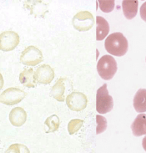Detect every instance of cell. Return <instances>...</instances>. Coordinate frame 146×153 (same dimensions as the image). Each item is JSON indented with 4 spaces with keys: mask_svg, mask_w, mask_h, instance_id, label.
<instances>
[{
    "mask_svg": "<svg viewBox=\"0 0 146 153\" xmlns=\"http://www.w3.org/2000/svg\"><path fill=\"white\" fill-rule=\"evenodd\" d=\"M114 107V100L109 95L107 90V85L104 84L99 88L96 94V111L100 114H106L112 111Z\"/></svg>",
    "mask_w": 146,
    "mask_h": 153,
    "instance_id": "cell-3",
    "label": "cell"
},
{
    "mask_svg": "<svg viewBox=\"0 0 146 153\" xmlns=\"http://www.w3.org/2000/svg\"><path fill=\"white\" fill-rule=\"evenodd\" d=\"M97 71L102 79L108 80L114 76L117 71V63L111 55H104L97 64Z\"/></svg>",
    "mask_w": 146,
    "mask_h": 153,
    "instance_id": "cell-2",
    "label": "cell"
},
{
    "mask_svg": "<svg viewBox=\"0 0 146 153\" xmlns=\"http://www.w3.org/2000/svg\"><path fill=\"white\" fill-rule=\"evenodd\" d=\"M96 39L98 41H101L108 35L109 32V25L108 21L100 16H97L96 18Z\"/></svg>",
    "mask_w": 146,
    "mask_h": 153,
    "instance_id": "cell-12",
    "label": "cell"
},
{
    "mask_svg": "<svg viewBox=\"0 0 146 153\" xmlns=\"http://www.w3.org/2000/svg\"><path fill=\"white\" fill-rule=\"evenodd\" d=\"M100 9L104 13L112 12L114 8V0H100L99 2Z\"/></svg>",
    "mask_w": 146,
    "mask_h": 153,
    "instance_id": "cell-21",
    "label": "cell"
},
{
    "mask_svg": "<svg viewBox=\"0 0 146 153\" xmlns=\"http://www.w3.org/2000/svg\"><path fill=\"white\" fill-rule=\"evenodd\" d=\"M131 130L133 136L140 137L143 135H146V115L139 114L138 115L135 120L131 125Z\"/></svg>",
    "mask_w": 146,
    "mask_h": 153,
    "instance_id": "cell-11",
    "label": "cell"
},
{
    "mask_svg": "<svg viewBox=\"0 0 146 153\" xmlns=\"http://www.w3.org/2000/svg\"><path fill=\"white\" fill-rule=\"evenodd\" d=\"M142 146H143L144 150L146 152V136L144 137V139H143V141H142Z\"/></svg>",
    "mask_w": 146,
    "mask_h": 153,
    "instance_id": "cell-25",
    "label": "cell"
},
{
    "mask_svg": "<svg viewBox=\"0 0 146 153\" xmlns=\"http://www.w3.org/2000/svg\"><path fill=\"white\" fill-rule=\"evenodd\" d=\"M3 86H4V78H3V76L0 73V90H2Z\"/></svg>",
    "mask_w": 146,
    "mask_h": 153,
    "instance_id": "cell-24",
    "label": "cell"
},
{
    "mask_svg": "<svg viewBox=\"0 0 146 153\" xmlns=\"http://www.w3.org/2000/svg\"><path fill=\"white\" fill-rule=\"evenodd\" d=\"M87 96L82 92L74 91L66 97L67 106L74 111H81L87 106Z\"/></svg>",
    "mask_w": 146,
    "mask_h": 153,
    "instance_id": "cell-7",
    "label": "cell"
},
{
    "mask_svg": "<svg viewBox=\"0 0 146 153\" xmlns=\"http://www.w3.org/2000/svg\"><path fill=\"white\" fill-rule=\"evenodd\" d=\"M44 124L48 126V131H46V133L54 132L56 131H58L59 128V125H60V120L58 118V116L56 115H52L49 116L44 121Z\"/></svg>",
    "mask_w": 146,
    "mask_h": 153,
    "instance_id": "cell-17",
    "label": "cell"
},
{
    "mask_svg": "<svg viewBox=\"0 0 146 153\" xmlns=\"http://www.w3.org/2000/svg\"><path fill=\"white\" fill-rule=\"evenodd\" d=\"M19 81L22 85L28 88H34L37 82L34 79V71L33 69H25L19 75Z\"/></svg>",
    "mask_w": 146,
    "mask_h": 153,
    "instance_id": "cell-16",
    "label": "cell"
},
{
    "mask_svg": "<svg viewBox=\"0 0 146 153\" xmlns=\"http://www.w3.org/2000/svg\"><path fill=\"white\" fill-rule=\"evenodd\" d=\"M30 8H31V13L39 17H44V15H45V13L48 11L47 4L41 1L35 2Z\"/></svg>",
    "mask_w": 146,
    "mask_h": 153,
    "instance_id": "cell-18",
    "label": "cell"
},
{
    "mask_svg": "<svg viewBox=\"0 0 146 153\" xmlns=\"http://www.w3.org/2000/svg\"><path fill=\"white\" fill-rule=\"evenodd\" d=\"M64 92H65L64 79H58L57 82L55 83V85L52 87L50 91V95L55 100H57L58 101L63 102L64 101Z\"/></svg>",
    "mask_w": 146,
    "mask_h": 153,
    "instance_id": "cell-15",
    "label": "cell"
},
{
    "mask_svg": "<svg viewBox=\"0 0 146 153\" xmlns=\"http://www.w3.org/2000/svg\"><path fill=\"white\" fill-rule=\"evenodd\" d=\"M54 78V71L49 65H43L34 72L36 82L43 85H49Z\"/></svg>",
    "mask_w": 146,
    "mask_h": 153,
    "instance_id": "cell-9",
    "label": "cell"
},
{
    "mask_svg": "<svg viewBox=\"0 0 146 153\" xmlns=\"http://www.w3.org/2000/svg\"><path fill=\"white\" fill-rule=\"evenodd\" d=\"M26 94L18 88H8L0 95V103L7 105H13L21 102L24 99Z\"/></svg>",
    "mask_w": 146,
    "mask_h": 153,
    "instance_id": "cell-6",
    "label": "cell"
},
{
    "mask_svg": "<svg viewBox=\"0 0 146 153\" xmlns=\"http://www.w3.org/2000/svg\"><path fill=\"white\" fill-rule=\"evenodd\" d=\"M5 153H30V152L26 146L16 143L10 146Z\"/></svg>",
    "mask_w": 146,
    "mask_h": 153,
    "instance_id": "cell-20",
    "label": "cell"
},
{
    "mask_svg": "<svg viewBox=\"0 0 146 153\" xmlns=\"http://www.w3.org/2000/svg\"><path fill=\"white\" fill-rule=\"evenodd\" d=\"M96 122H97V127H96V134H100L104 132L107 129V120L104 116H96Z\"/></svg>",
    "mask_w": 146,
    "mask_h": 153,
    "instance_id": "cell-22",
    "label": "cell"
},
{
    "mask_svg": "<svg viewBox=\"0 0 146 153\" xmlns=\"http://www.w3.org/2000/svg\"><path fill=\"white\" fill-rule=\"evenodd\" d=\"M140 17L143 20L146 22V2L142 4L140 7Z\"/></svg>",
    "mask_w": 146,
    "mask_h": 153,
    "instance_id": "cell-23",
    "label": "cell"
},
{
    "mask_svg": "<svg viewBox=\"0 0 146 153\" xmlns=\"http://www.w3.org/2000/svg\"><path fill=\"white\" fill-rule=\"evenodd\" d=\"M72 25L76 30L80 32L88 31L94 25V19L88 11H80L75 14L72 19Z\"/></svg>",
    "mask_w": 146,
    "mask_h": 153,
    "instance_id": "cell-4",
    "label": "cell"
},
{
    "mask_svg": "<svg viewBox=\"0 0 146 153\" xmlns=\"http://www.w3.org/2000/svg\"><path fill=\"white\" fill-rule=\"evenodd\" d=\"M43 54L41 50L35 46H29L25 49L20 56V62L28 66H35L43 62Z\"/></svg>",
    "mask_w": 146,
    "mask_h": 153,
    "instance_id": "cell-5",
    "label": "cell"
},
{
    "mask_svg": "<svg viewBox=\"0 0 146 153\" xmlns=\"http://www.w3.org/2000/svg\"><path fill=\"white\" fill-rule=\"evenodd\" d=\"M133 107L139 113L146 111V89H139L133 97Z\"/></svg>",
    "mask_w": 146,
    "mask_h": 153,
    "instance_id": "cell-13",
    "label": "cell"
},
{
    "mask_svg": "<svg viewBox=\"0 0 146 153\" xmlns=\"http://www.w3.org/2000/svg\"><path fill=\"white\" fill-rule=\"evenodd\" d=\"M83 120L80 119H74L69 121V123L68 125V131L70 135H73L76 133L79 129L81 128V126H83Z\"/></svg>",
    "mask_w": 146,
    "mask_h": 153,
    "instance_id": "cell-19",
    "label": "cell"
},
{
    "mask_svg": "<svg viewBox=\"0 0 146 153\" xmlns=\"http://www.w3.org/2000/svg\"><path fill=\"white\" fill-rule=\"evenodd\" d=\"M104 47L107 52L114 56H124L129 48L127 39L119 32L113 33L108 35L104 42Z\"/></svg>",
    "mask_w": 146,
    "mask_h": 153,
    "instance_id": "cell-1",
    "label": "cell"
},
{
    "mask_svg": "<svg viewBox=\"0 0 146 153\" xmlns=\"http://www.w3.org/2000/svg\"><path fill=\"white\" fill-rule=\"evenodd\" d=\"M19 44V36L14 31H4L0 33V50L12 51Z\"/></svg>",
    "mask_w": 146,
    "mask_h": 153,
    "instance_id": "cell-8",
    "label": "cell"
},
{
    "mask_svg": "<svg viewBox=\"0 0 146 153\" xmlns=\"http://www.w3.org/2000/svg\"><path fill=\"white\" fill-rule=\"evenodd\" d=\"M27 120V113L22 107H15L9 113V120L14 126H21Z\"/></svg>",
    "mask_w": 146,
    "mask_h": 153,
    "instance_id": "cell-10",
    "label": "cell"
},
{
    "mask_svg": "<svg viewBox=\"0 0 146 153\" xmlns=\"http://www.w3.org/2000/svg\"><path fill=\"white\" fill-rule=\"evenodd\" d=\"M139 3L136 0H124L122 2V8L124 15L127 19H132L136 16Z\"/></svg>",
    "mask_w": 146,
    "mask_h": 153,
    "instance_id": "cell-14",
    "label": "cell"
}]
</instances>
